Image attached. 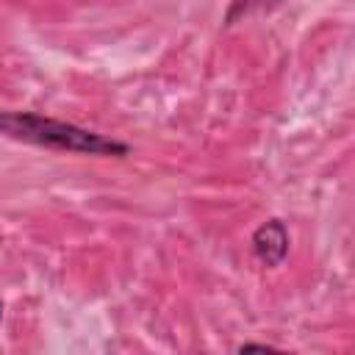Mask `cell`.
<instances>
[{"mask_svg": "<svg viewBox=\"0 0 355 355\" xmlns=\"http://www.w3.org/2000/svg\"><path fill=\"white\" fill-rule=\"evenodd\" d=\"M0 136L69 155L125 158L130 153V147L119 139L36 111H0Z\"/></svg>", "mask_w": 355, "mask_h": 355, "instance_id": "cell-1", "label": "cell"}, {"mask_svg": "<svg viewBox=\"0 0 355 355\" xmlns=\"http://www.w3.org/2000/svg\"><path fill=\"white\" fill-rule=\"evenodd\" d=\"M250 244H252L255 261H258L261 266H266V269H275V266H280V263L286 261V255H288V244H291L288 227H286L280 219H266V222H261V225L252 230Z\"/></svg>", "mask_w": 355, "mask_h": 355, "instance_id": "cell-2", "label": "cell"}, {"mask_svg": "<svg viewBox=\"0 0 355 355\" xmlns=\"http://www.w3.org/2000/svg\"><path fill=\"white\" fill-rule=\"evenodd\" d=\"M277 3H283V0H233L227 14H225V25H236V19H244L255 11H269Z\"/></svg>", "mask_w": 355, "mask_h": 355, "instance_id": "cell-3", "label": "cell"}, {"mask_svg": "<svg viewBox=\"0 0 355 355\" xmlns=\"http://www.w3.org/2000/svg\"><path fill=\"white\" fill-rule=\"evenodd\" d=\"M275 347H269V344H239V352H272Z\"/></svg>", "mask_w": 355, "mask_h": 355, "instance_id": "cell-4", "label": "cell"}, {"mask_svg": "<svg viewBox=\"0 0 355 355\" xmlns=\"http://www.w3.org/2000/svg\"><path fill=\"white\" fill-rule=\"evenodd\" d=\"M0 319H3V300H0Z\"/></svg>", "mask_w": 355, "mask_h": 355, "instance_id": "cell-5", "label": "cell"}]
</instances>
